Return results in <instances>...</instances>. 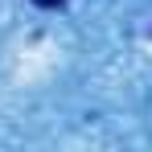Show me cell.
Masks as SVG:
<instances>
[{
    "label": "cell",
    "instance_id": "1",
    "mask_svg": "<svg viewBox=\"0 0 152 152\" xmlns=\"http://www.w3.org/2000/svg\"><path fill=\"white\" fill-rule=\"evenodd\" d=\"M33 4H41V8H58L62 0H33Z\"/></svg>",
    "mask_w": 152,
    "mask_h": 152
}]
</instances>
